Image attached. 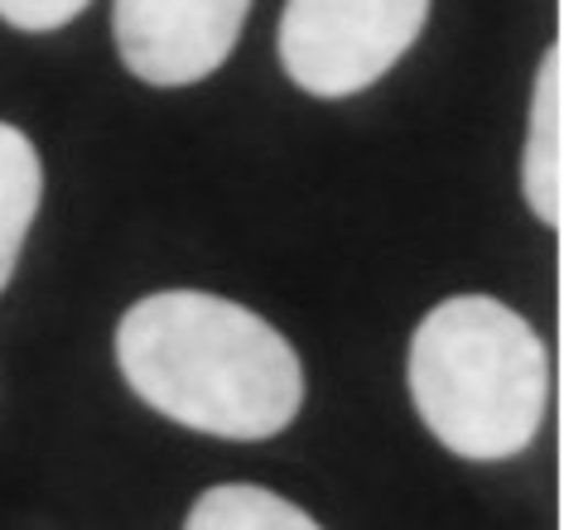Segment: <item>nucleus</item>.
I'll list each match as a JSON object with an SVG mask.
<instances>
[{
  "label": "nucleus",
  "instance_id": "7ed1b4c3",
  "mask_svg": "<svg viewBox=\"0 0 564 530\" xmlns=\"http://www.w3.org/2000/svg\"><path fill=\"white\" fill-rule=\"evenodd\" d=\"M425 20L430 0H290L280 63L304 93L352 97L401 63Z\"/></svg>",
  "mask_w": 564,
  "mask_h": 530
},
{
  "label": "nucleus",
  "instance_id": "39448f33",
  "mask_svg": "<svg viewBox=\"0 0 564 530\" xmlns=\"http://www.w3.org/2000/svg\"><path fill=\"white\" fill-rule=\"evenodd\" d=\"M521 188L531 213L555 227L560 198H564V20H560V39L550 44V54L541 58V73H535Z\"/></svg>",
  "mask_w": 564,
  "mask_h": 530
},
{
  "label": "nucleus",
  "instance_id": "0eeeda50",
  "mask_svg": "<svg viewBox=\"0 0 564 530\" xmlns=\"http://www.w3.org/2000/svg\"><path fill=\"white\" fill-rule=\"evenodd\" d=\"M184 530H324V526L304 507L265 493V487L223 483V487H208L194 501Z\"/></svg>",
  "mask_w": 564,
  "mask_h": 530
},
{
  "label": "nucleus",
  "instance_id": "423d86ee",
  "mask_svg": "<svg viewBox=\"0 0 564 530\" xmlns=\"http://www.w3.org/2000/svg\"><path fill=\"white\" fill-rule=\"evenodd\" d=\"M40 193H44L40 150L20 126L0 121V290L15 275L20 247L30 237L34 213H40Z\"/></svg>",
  "mask_w": 564,
  "mask_h": 530
},
{
  "label": "nucleus",
  "instance_id": "f257e3e1",
  "mask_svg": "<svg viewBox=\"0 0 564 530\" xmlns=\"http://www.w3.org/2000/svg\"><path fill=\"white\" fill-rule=\"evenodd\" d=\"M126 386L164 420L217 439H271L300 415V353L223 294L160 290L117 328Z\"/></svg>",
  "mask_w": 564,
  "mask_h": 530
},
{
  "label": "nucleus",
  "instance_id": "f03ea898",
  "mask_svg": "<svg viewBox=\"0 0 564 530\" xmlns=\"http://www.w3.org/2000/svg\"><path fill=\"white\" fill-rule=\"evenodd\" d=\"M410 396L448 454L497 463L541 434L550 353L517 309L458 294L434 304L410 338Z\"/></svg>",
  "mask_w": 564,
  "mask_h": 530
},
{
  "label": "nucleus",
  "instance_id": "20e7f679",
  "mask_svg": "<svg viewBox=\"0 0 564 530\" xmlns=\"http://www.w3.org/2000/svg\"><path fill=\"white\" fill-rule=\"evenodd\" d=\"M251 0H117L121 63L150 87L203 83L227 63Z\"/></svg>",
  "mask_w": 564,
  "mask_h": 530
},
{
  "label": "nucleus",
  "instance_id": "6e6552de",
  "mask_svg": "<svg viewBox=\"0 0 564 530\" xmlns=\"http://www.w3.org/2000/svg\"><path fill=\"white\" fill-rule=\"evenodd\" d=\"M93 0H0V20L15 24V30H30V34H44V30H63L73 15Z\"/></svg>",
  "mask_w": 564,
  "mask_h": 530
},
{
  "label": "nucleus",
  "instance_id": "1a4fd4ad",
  "mask_svg": "<svg viewBox=\"0 0 564 530\" xmlns=\"http://www.w3.org/2000/svg\"><path fill=\"white\" fill-rule=\"evenodd\" d=\"M555 227L564 231V198H560V217H555Z\"/></svg>",
  "mask_w": 564,
  "mask_h": 530
}]
</instances>
